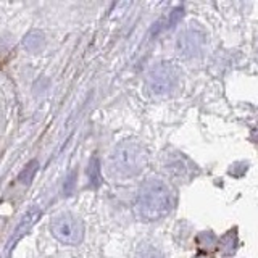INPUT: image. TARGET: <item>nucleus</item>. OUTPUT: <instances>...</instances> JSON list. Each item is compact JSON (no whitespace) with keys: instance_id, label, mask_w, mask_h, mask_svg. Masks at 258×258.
Segmentation results:
<instances>
[{"instance_id":"nucleus-7","label":"nucleus","mask_w":258,"mask_h":258,"mask_svg":"<svg viewBox=\"0 0 258 258\" xmlns=\"http://www.w3.org/2000/svg\"><path fill=\"white\" fill-rule=\"evenodd\" d=\"M237 231L231 229L228 234H224L220 240V252L224 256H232L237 250Z\"/></svg>"},{"instance_id":"nucleus-4","label":"nucleus","mask_w":258,"mask_h":258,"mask_svg":"<svg viewBox=\"0 0 258 258\" xmlns=\"http://www.w3.org/2000/svg\"><path fill=\"white\" fill-rule=\"evenodd\" d=\"M50 231L56 240L64 245H79L84 239V224L78 216L63 213L53 218Z\"/></svg>"},{"instance_id":"nucleus-6","label":"nucleus","mask_w":258,"mask_h":258,"mask_svg":"<svg viewBox=\"0 0 258 258\" xmlns=\"http://www.w3.org/2000/svg\"><path fill=\"white\" fill-rule=\"evenodd\" d=\"M40 218V210L37 208V207H31L26 213H24V216L21 218V221H20V224L16 226V229H15V232H13V236H12V239L8 240V244H7V252H10V250L18 244V242L26 236V234L31 231V228L32 226L36 224V221Z\"/></svg>"},{"instance_id":"nucleus-9","label":"nucleus","mask_w":258,"mask_h":258,"mask_svg":"<svg viewBox=\"0 0 258 258\" xmlns=\"http://www.w3.org/2000/svg\"><path fill=\"white\" fill-rule=\"evenodd\" d=\"M37 168H39V163L36 160H31L29 163L24 166V169L20 173L18 176V181L23 182V184H29L32 181V177H34L36 171H37Z\"/></svg>"},{"instance_id":"nucleus-10","label":"nucleus","mask_w":258,"mask_h":258,"mask_svg":"<svg viewBox=\"0 0 258 258\" xmlns=\"http://www.w3.org/2000/svg\"><path fill=\"white\" fill-rule=\"evenodd\" d=\"M44 44V36L39 34V32H31V34L24 40V45H26L31 52H37Z\"/></svg>"},{"instance_id":"nucleus-1","label":"nucleus","mask_w":258,"mask_h":258,"mask_svg":"<svg viewBox=\"0 0 258 258\" xmlns=\"http://www.w3.org/2000/svg\"><path fill=\"white\" fill-rule=\"evenodd\" d=\"M136 212L144 221H160L166 218L174 208V194L169 185L158 179L150 177L144 181L136 196Z\"/></svg>"},{"instance_id":"nucleus-3","label":"nucleus","mask_w":258,"mask_h":258,"mask_svg":"<svg viewBox=\"0 0 258 258\" xmlns=\"http://www.w3.org/2000/svg\"><path fill=\"white\" fill-rule=\"evenodd\" d=\"M181 81V71L174 63L160 61L147 75V87L153 95H169Z\"/></svg>"},{"instance_id":"nucleus-5","label":"nucleus","mask_w":258,"mask_h":258,"mask_svg":"<svg viewBox=\"0 0 258 258\" xmlns=\"http://www.w3.org/2000/svg\"><path fill=\"white\" fill-rule=\"evenodd\" d=\"M179 50L182 55L194 56L202 52V48L205 45V34L200 28H189L184 32H181L179 40Z\"/></svg>"},{"instance_id":"nucleus-8","label":"nucleus","mask_w":258,"mask_h":258,"mask_svg":"<svg viewBox=\"0 0 258 258\" xmlns=\"http://www.w3.org/2000/svg\"><path fill=\"white\" fill-rule=\"evenodd\" d=\"M196 244L199 245V248L205 250V252H212V250L216 247V236L213 232H200L196 237Z\"/></svg>"},{"instance_id":"nucleus-11","label":"nucleus","mask_w":258,"mask_h":258,"mask_svg":"<svg viewBox=\"0 0 258 258\" xmlns=\"http://www.w3.org/2000/svg\"><path fill=\"white\" fill-rule=\"evenodd\" d=\"M192 258H213L212 255H207V253H199L196 256H192Z\"/></svg>"},{"instance_id":"nucleus-2","label":"nucleus","mask_w":258,"mask_h":258,"mask_svg":"<svg viewBox=\"0 0 258 258\" xmlns=\"http://www.w3.org/2000/svg\"><path fill=\"white\" fill-rule=\"evenodd\" d=\"M147 160V149L139 141L129 139L119 142L113 149L110 168L119 177H136L144 171Z\"/></svg>"}]
</instances>
